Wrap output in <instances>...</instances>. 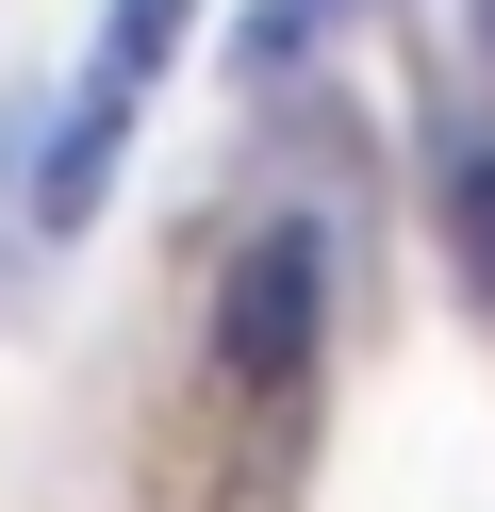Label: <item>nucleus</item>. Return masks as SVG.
<instances>
[{"mask_svg": "<svg viewBox=\"0 0 495 512\" xmlns=\"http://www.w3.org/2000/svg\"><path fill=\"white\" fill-rule=\"evenodd\" d=\"M314 314H330V248L297 232V215L231 248V281H215V347H231V380H248V397H297V380H314Z\"/></svg>", "mask_w": 495, "mask_h": 512, "instance_id": "f03ea898", "label": "nucleus"}, {"mask_svg": "<svg viewBox=\"0 0 495 512\" xmlns=\"http://www.w3.org/2000/svg\"><path fill=\"white\" fill-rule=\"evenodd\" d=\"M198 34V0H116V34H99V67H83V100H66V133L33 149V232H83L99 215V182H116V133H132V100L165 83V50Z\"/></svg>", "mask_w": 495, "mask_h": 512, "instance_id": "f257e3e1", "label": "nucleus"}, {"mask_svg": "<svg viewBox=\"0 0 495 512\" xmlns=\"http://www.w3.org/2000/svg\"><path fill=\"white\" fill-rule=\"evenodd\" d=\"M347 17H363V0H248V34H231V67H248V83H281L297 50H314V34H347Z\"/></svg>", "mask_w": 495, "mask_h": 512, "instance_id": "7ed1b4c3", "label": "nucleus"}, {"mask_svg": "<svg viewBox=\"0 0 495 512\" xmlns=\"http://www.w3.org/2000/svg\"><path fill=\"white\" fill-rule=\"evenodd\" d=\"M446 215H462V248H479V281H495V133L446 149Z\"/></svg>", "mask_w": 495, "mask_h": 512, "instance_id": "20e7f679", "label": "nucleus"}]
</instances>
